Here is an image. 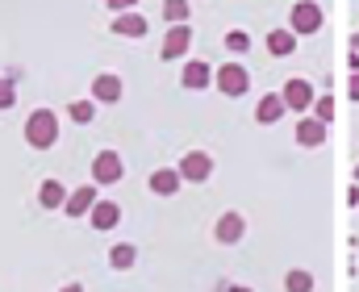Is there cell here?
<instances>
[{
  "mask_svg": "<svg viewBox=\"0 0 359 292\" xmlns=\"http://www.w3.org/2000/svg\"><path fill=\"white\" fill-rule=\"evenodd\" d=\"M313 121H322V125H326V121H334V100H330V97L313 100Z\"/></svg>",
  "mask_w": 359,
  "mask_h": 292,
  "instance_id": "22",
  "label": "cell"
},
{
  "mask_svg": "<svg viewBox=\"0 0 359 292\" xmlns=\"http://www.w3.org/2000/svg\"><path fill=\"white\" fill-rule=\"evenodd\" d=\"M322 138H326V125L322 121H297V142L301 146H322Z\"/></svg>",
  "mask_w": 359,
  "mask_h": 292,
  "instance_id": "13",
  "label": "cell"
},
{
  "mask_svg": "<svg viewBox=\"0 0 359 292\" xmlns=\"http://www.w3.org/2000/svg\"><path fill=\"white\" fill-rule=\"evenodd\" d=\"M209 172H213V159H209L205 151H192V155H184V163H180V180H192V184L209 180Z\"/></svg>",
  "mask_w": 359,
  "mask_h": 292,
  "instance_id": "4",
  "label": "cell"
},
{
  "mask_svg": "<svg viewBox=\"0 0 359 292\" xmlns=\"http://www.w3.org/2000/svg\"><path fill=\"white\" fill-rule=\"evenodd\" d=\"M347 92H351V100H359V71L351 76V88H347Z\"/></svg>",
  "mask_w": 359,
  "mask_h": 292,
  "instance_id": "27",
  "label": "cell"
},
{
  "mask_svg": "<svg viewBox=\"0 0 359 292\" xmlns=\"http://www.w3.org/2000/svg\"><path fill=\"white\" fill-rule=\"evenodd\" d=\"M284 288H288V292H313V276L297 267V272H288V276H284Z\"/></svg>",
  "mask_w": 359,
  "mask_h": 292,
  "instance_id": "20",
  "label": "cell"
},
{
  "mask_svg": "<svg viewBox=\"0 0 359 292\" xmlns=\"http://www.w3.org/2000/svg\"><path fill=\"white\" fill-rule=\"evenodd\" d=\"M226 292H251V288H226Z\"/></svg>",
  "mask_w": 359,
  "mask_h": 292,
  "instance_id": "29",
  "label": "cell"
},
{
  "mask_svg": "<svg viewBox=\"0 0 359 292\" xmlns=\"http://www.w3.org/2000/svg\"><path fill=\"white\" fill-rule=\"evenodd\" d=\"M134 259H138V251H134L130 242H117V246L109 251V263H113L117 272H126V267H134Z\"/></svg>",
  "mask_w": 359,
  "mask_h": 292,
  "instance_id": "19",
  "label": "cell"
},
{
  "mask_svg": "<svg viewBox=\"0 0 359 292\" xmlns=\"http://www.w3.org/2000/svg\"><path fill=\"white\" fill-rule=\"evenodd\" d=\"M213 84H217L226 97H243V92L251 88V76H247V67H243V63H226V67H217Z\"/></svg>",
  "mask_w": 359,
  "mask_h": 292,
  "instance_id": "2",
  "label": "cell"
},
{
  "mask_svg": "<svg viewBox=\"0 0 359 292\" xmlns=\"http://www.w3.org/2000/svg\"><path fill=\"white\" fill-rule=\"evenodd\" d=\"M92 204H96V188L92 184H84V188H76V193L67 196V217H84V213H92Z\"/></svg>",
  "mask_w": 359,
  "mask_h": 292,
  "instance_id": "9",
  "label": "cell"
},
{
  "mask_svg": "<svg viewBox=\"0 0 359 292\" xmlns=\"http://www.w3.org/2000/svg\"><path fill=\"white\" fill-rule=\"evenodd\" d=\"M268 50L271 55H292V50H297V38H292L288 29H271L268 34Z\"/></svg>",
  "mask_w": 359,
  "mask_h": 292,
  "instance_id": "17",
  "label": "cell"
},
{
  "mask_svg": "<svg viewBox=\"0 0 359 292\" xmlns=\"http://www.w3.org/2000/svg\"><path fill=\"white\" fill-rule=\"evenodd\" d=\"M38 200H42L46 209H63V204H67V193H63L59 180H46V184L38 188Z\"/></svg>",
  "mask_w": 359,
  "mask_h": 292,
  "instance_id": "15",
  "label": "cell"
},
{
  "mask_svg": "<svg viewBox=\"0 0 359 292\" xmlns=\"http://www.w3.org/2000/svg\"><path fill=\"white\" fill-rule=\"evenodd\" d=\"M280 100H284V109L301 113V109H309V104H313V88H309L305 80H288V84H284V92H280Z\"/></svg>",
  "mask_w": 359,
  "mask_h": 292,
  "instance_id": "5",
  "label": "cell"
},
{
  "mask_svg": "<svg viewBox=\"0 0 359 292\" xmlns=\"http://www.w3.org/2000/svg\"><path fill=\"white\" fill-rule=\"evenodd\" d=\"M163 13H168V21L184 25V21H188V0H168V4H163Z\"/></svg>",
  "mask_w": 359,
  "mask_h": 292,
  "instance_id": "23",
  "label": "cell"
},
{
  "mask_svg": "<svg viewBox=\"0 0 359 292\" xmlns=\"http://www.w3.org/2000/svg\"><path fill=\"white\" fill-rule=\"evenodd\" d=\"M113 34H117V38H142V34H147V17H142V13H117Z\"/></svg>",
  "mask_w": 359,
  "mask_h": 292,
  "instance_id": "8",
  "label": "cell"
},
{
  "mask_svg": "<svg viewBox=\"0 0 359 292\" xmlns=\"http://www.w3.org/2000/svg\"><path fill=\"white\" fill-rule=\"evenodd\" d=\"M209 84H213V71H209L205 63H188V67H184V88H196V92H201V88H209Z\"/></svg>",
  "mask_w": 359,
  "mask_h": 292,
  "instance_id": "14",
  "label": "cell"
},
{
  "mask_svg": "<svg viewBox=\"0 0 359 292\" xmlns=\"http://www.w3.org/2000/svg\"><path fill=\"white\" fill-rule=\"evenodd\" d=\"M67 113H72V121L88 125L92 117H96V104H88V100H72V104H67Z\"/></svg>",
  "mask_w": 359,
  "mask_h": 292,
  "instance_id": "21",
  "label": "cell"
},
{
  "mask_svg": "<svg viewBox=\"0 0 359 292\" xmlns=\"http://www.w3.org/2000/svg\"><path fill=\"white\" fill-rule=\"evenodd\" d=\"M355 180H359V167H355Z\"/></svg>",
  "mask_w": 359,
  "mask_h": 292,
  "instance_id": "31",
  "label": "cell"
},
{
  "mask_svg": "<svg viewBox=\"0 0 359 292\" xmlns=\"http://www.w3.org/2000/svg\"><path fill=\"white\" fill-rule=\"evenodd\" d=\"M25 138H29V146H34V151L55 146V138H59V117H55L50 109L29 113V121H25Z\"/></svg>",
  "mask_w": 359,
  "mask_h": 292,
  "instance_id": "1",
  "label": "cell"
},
{
  "mask_svg": "<svg viewBox=\"0 0 359 292\" xmlns=\"http://www.w3.org/2000/svg\"><path fill=\"white\" fill-rule=\"evenodd\" d=\"M318 25H322V8L318 4H309V0L305 4H292V29L297 34H313Z\"/></svg>",
  "mask_w": 359,
  "mask_h": 292,
  "instance_id": "6",
  "label": "cell"
},
{
  "mask_svg": "<svg viewBox=\"0 0 359 292\" xmlns=\"http://www.w3.org/2000/svg\"><path fill=\"white\" fill-rule=\"evenodd\" d=\"M280 113H284V100H280V97H264L259 104H255V117H259L264 125H271V121H280Z\"/></svg>",
  "mask_w": 359,
  "mask_h": 292,
  "instance_id": "18",
  "label": "cell"
},
{
  "mask_svg": "<svg viewBox=\"0 0 359 292\" xmlns=\"http://www.w3.org/2000/svg\"><path fill=\"white\" fill-rule=\"evenodd\" d=\"M226 46H230V50H247V46H251V38H247L243 29H230V34H226Z\"/></svg>",
  "mask_w": 359,
  "mask_h": 292,
  "instance_id": "25",
  "label": "cell"
},
{
  "mask_svg": "<svg viewBox=\"0 0 359 292\" xmlns=\"http://www.w3.org/2000/svg\"><path fill=\"white\" fill-rule=\"evenodd\" d=\"M134 4H138V0H109V8H113V13H130Z\"/></svg>",
  "mask_w": 359,
  "mask_h": 292,
  "instance_id": "26",
  "label": "cell"
},
{
  "mask_svg": "<svg viewBox=\"0 0 359 292\" xmlns=\"http://www.w3.org/2000/svg\"><path fill=\"white\" fill-rule=\"evenodd\" d=\"M243 230H247V225H243V217H238V213H222V217H217V242H226V246H230V242H238V238H243Z\"/></svg>",
  "mask_w": 359,
  "mask_h": 292,
  "instance_id": "11",
  "label": "cell"
},
{
  "mask_svg": "<svg viewBox=\"0 0 359 292\" xmlns=\"http://www.w3.org/2000/svg\"><path fill=\"white\" fill-rule=\"evenodd\" d=\"M13 104H17V84L0 80V109H13Z\"/></svg>",
  "mask_w": 359,
  "mask_h": 292,
  "instance_id": "24",
  "label": "cell"
},
{
  "mask_svg": "<svg viewBox=\"0 0 359 292\" xmlns=\"http://www.w3.org/2000/svg\"><path fill=\"white\" fill-rule=\"evenodd\" d=\"M355 50H359V34H355Z\"/></svg>",
  "mask_w": 359,
  "mask_h": 292,
  "instance_id": "30",
  "label": "cell"
},
{
  "mask_svg": "<svg viewBox=\"0 0 359 292\" xmlns=\"http://www.w3.org/2000/svg\"><path fill=\"white\" fill-rule=\"evenodd\" d=\"M88 217H92V225H96V230H113V225L121 221V209H117L113 200H96Z\"/></svg>",
  "mask_w": 359,
  "mask_h": 292,
  "instance_id": "10",
  "label": "cell"
},
{
  "mask_svg": "<svg viewBox=\"0 0 359 292\" xmlns=\"http://www.w3.org/2000/svg\"><path fill=\"white\" fill-rule=\"evenodd\" d=\"M92 97L100 100V104H117V100H121V80H117L113 71L96 76V80H92Z\"/></svg>",
  "mask_w": 359,
  "mask_h": 292,
  "instance_id": "7",
  "label": "cell"
},
{
  "mask_svg": "<svg viewBox=\"0 0 359 292\" xmlns=\"http://www.w3.org/2000/svg\"><path fill=\"white\" fill-rule=\"evenodd\" d=\"M92 176H96V184H117V180H121V155L100 151V155L92 159Z\"/></svg>",
  "mask_w": 359,
  "mask_h": 292,
  "instance_id": "3",
  "label": "cell"
},
{
  "mask_svg": "<svg viewBox=\"0 0 359 292\" xmlns=\"http://www.w3.org/2000/svg\"><path fill=\"white\" fill-rule=\"evenodd\" d=\"M59 292H84V288L80 284H67V288H59Z\"/></svg>",
  "mask_w": 359,
  "mask_h": 292,
  "instance_id": "28",
  "label": "cell"
},
{
  "mask_svg": "<svg viewBox=\"0 0 359 292\" xmlns=\"http://www.w3.org/2000/svg\"><path fill=\"white\" fill-rule=\"evenodd\" d=\"M188 42H192L188 25H172V29H168V42H163V59H180V55L188 50Z\"/></svg>",
  "mask_w": 359,
  "mask_h": 292,
  "instance_id": "12",
  "label": "cell"
},
{
  "mask_svg": "<svg viewBox=\"0 0 359 292\" xmlns=\"http://www.w3.org/2000/svg\"><path fill=\"white\" fill-rule=\"evenodd\" d=\"M176 188H180V172H168V167H163V172H155V176H151V193L172 196Z\"/></svg>",
  "mask_w": 359,
  "mask_h": 292,
  "instance_id": "16",
  "label": "cell"
}]
</instances>
